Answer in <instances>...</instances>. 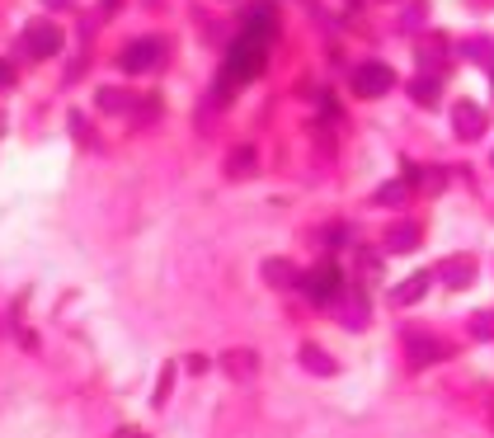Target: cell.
I'll return each instance as SVG.
<instances>
[{"label": "cell", "mask_w": 494, "mask_h": 438, "mask_svg": "<svg viewBox=\"0 0 494 438\" xmlns=\"http://www.w3.org/2000/svg\"><path fill=\"white\" fill-rule=\"evenodd\" d=\"M264 52H268V43H264V38L240 34V38L231 43V52H227V76H222V90H227V86H240V80H250V76H259V71H264Z\"/></svg>", "instance_id": "cell-1"}, {"label": "cell", "mask_w": 494, "mask_h": 438, "mask_svg": "<svg viewBox=\"0 0 494 438\" xmlns=\"http://www.w3.org/2000/svg\"><path fill=\"white\" fill-rule=\"evenodd\" d=\"M396 86V71L387 62H358L353 66V95L358 99H377V95H387Z\"/></svg>", "instance_id": "cell-2"}, {"label": "cell", "mask_w": 494, "mask_h": 438, "mask_svg": "<svg viewBox=\"0 0 494 438\" xmlns=\"http://www.w3.org/2000/svg\"><path fill=\"white\" fill-rule=\"evenodd\" d=\"M301 292H307L311 302H335V297H344V273L335 264H320L301 279Z\"/></svg>", "instance_id": "cell-3"}, {"label": "cell", "mask_w": 494, "mask_h": 438, "mask_svg": "<svg viewBox=\"0 0 494 438\" xmlns=\"http://www.w3.org/2000/svg\"><path fill=\"white\" fill-rule=\"evenodd\" d=\"M160 57H165V43H160V38H136V43L123 47V57H118V62H123V71L136 76V71H156Z\"/></svg>", "instance_id": "cell-4"}, {"label": "cell", "mask_w": 494, "mask_h": 438, "mask_svg": "<svg viewBox=\"0 0 494 438\" xmlns=\"http://www.w3.org/2000/svg\"><path fill=\"white\" fill-rule=\"evenodd\" d=\"M405 353H409V363H415V368H428V363H443L452 349H448L443 340L424 335V331H409V335H405Z\"/></svg>", "instance_id": "cell-5"}, {"label": "cell", "mask_w": 494, "mask_h": 438, "mask_svg": "<svg viewBox=\"0 0 494 438\" xmlns=\"http://www.w3.org/2000/svg\"><path fill=\"white\" fill-rule=\"evenodd\" d=\"M452 127L461 142H476V137H485V108L471 104V99H457L452 104Z\"/></svg>", "instance_id": "cell-6"}, {"label": "cell", "mask_w": 494, "mask_h": 438, "mask_svg": "<svg viewBox=\"0 0 494 438\" xmlns=\"http://www.w3.org/2000/svg\"><path fill=\"white\" fill-rule=\"evenodd\" d=\"M24 52H34V57H57L62 52V29L57 24H29V34H24Z\"/></svg>", "instance_id": "cell-7"}, {"label": "cell", "mask_w": 494, "mask_h": 438, "mask_svg": "<svg viewBox=\"0 0 494 438\" xmlns=\"http://www.w3.org/2000/svg\"><path fill=\"white\" fill-rule=\"evenodd\" d=\"M222 368H227V377H236V382H255L259 353H255V349H231V353H222Z\"/></svg>", "instance_id": "cell-8"}, {"label": "cell", "mask_w": 494, "mask_h": 438, "mask_svg": "<svg viewBox=\"0 0 494 438\" xmlns=\"http://www.w3.org/2000/svg\"><path fill=\"white\" fill-rule=\"evenodd\" d=\"M419 66L428 71V76H438V71H443V62L452 57V47H448V38H438V34H428V38H419Z\"/></svg>", "instance_id": "cell-9"}, {"label": "cell", "mask_w": 494, "mask_h": 438, "mask_svg": "<svg viewBox=\"0 0 494 438\" xmlns=\"http://www.w3.org/2000/svg\"><path fill=\"white\" fill-rule=\"evenodd\" d=\"M438 279H443L448 288H466L476 279V260H466V255H457V260H443L438 264Z\"/></svg>", "instance_id": "cell-10"}, {"label": "cell", "mask_w": 494, "mask_h": 438, "mask_svg": "<svg viewBox=\"0 0 494 438\" xmlns=\"http://www.w3.org/2000/svg\"><path fill=\"white\" fill-rule=\"evenodd\" d=\"M297 359H301V368L316 372V377H335V372H339V368H335V359H329V353H325L320 344H301Z\"/></svg>", "instance_id": "cell-11"}, {"label": "cell", "mask_w": 494, "mask_h": 438, "mask_svg": "<svg viewBox=\"0 0 494 438\" xmlns=\"http://www.w3.org/2000/svg\"><path fill=\"white\" fill-rule=\"evenodd\" d=\"M428 283H433V273H409V279L391 292V302L396 307H409V302H419V297L428 292Z\"/></svg>", "instance_id": "cell-12"}, {"label": "cell", "mask_w": 494, "mask_h": 438, "mask_svg": "<svg viewBox=\"0 0 494 438\" xmlns=\"http://www.w3.org/2000/svg\"><path fill=\"white\" fill-rule=\"evenodd\" d=\"M415 245H419V227H415V222H396V227L387 231V250H391V255H409Z\"/></svg>", "instance_id": "cell-13"}, {"label": "cell", "mask_w": 494, "mask_h": 438, "mask_svg": "<svg viewBox=\"0 0 494 438\" xmlns=\"http://www.w3.org/2000/svg\"><path fill=\"white\" fill-rule=\"evenodd\" d=\"M264 279L273 288H301V273L287 264V260H264Z\"/></svg>", "instance_id": "cell-14"}, {"label": "cell", "mask_w": 494, "mask_h": 438, "mask_svg": "<svg viewBox=\"0 0 494 438\" xmlns=\"http://www.w3.org/2000/svg\"><path fill=\"white\" fill-rule=\"evenodd\" d=\"M339 316H344L348 331H363V325H368V302H363V292H348L344 302H339Z\"/></svg>", "instance_id": "cell-15"}, {"label": "cell", "mask_w": 494, "mask_h": 438, "mask_svg": "<svg viewBox=\"0 0 494 438\" xmlns=\"http://www.w3.org/2000/svg\"><path fill=\"white\" fill-rule=\"evenodd\" d=\"M438 90H443V86H438V76H419V80H409V99L424 104V108L438 104Z\"/></svg>", "instance_id": "cell-16"}, {"label": "cell", "mask_w": 494, "mask_h": 438, "mask_svg": "<svg viewBox=\"0 0 494 438\" xmlns=\"http://www.w3.org/2000/svg\"><path fill=\"white\" fill-rule=\"evenodd\" d=\"M132 99H136V95H127V90H114V86H108V90H99V108H104V114H127V108H132Z\"/></svg>", "instance_id": "cell-17"}, {"label": "cell", "mask_w": 494, "mask_h": 438, "mask_svg": "<svg viewBox=\"0 0 494 438\" xmlns=\"http://www.w3.org/2000/svg\"><path fill=\"white\" fill-rule=\"evenodd\" d=\"M409 199V179H391V184H381L377 188V203H391V208H400Z\"/></svg>", "instance_id": "cell-18"}, {"label": "cell", "mask_w": 494, "mask_h": 438, "mask_svg": "<svg viewBox=\"0 0 494 438\" xmlns=\"http://www.w3.org/2000/svg\"><path fill=\"white\" fill-rule=\"evenodd\" d=\"M461 57H471V62H494V43L489 38H471V43H461Z\"/></svg>", "instance_id": "cell-19"}, {"label": "cell", "mask_w": 494, "mask_h": 438, "mask_svg": "<svg viewBox=\"0 0 494 438\" xmlns=\"http://www.w3.org/2000/svg\"><path fill=\"white\" fill-rule=\"evenodd\" d=\"M471 335L476 340H494V311H476L471 316Z\"/></svg>", "instance_id": "cell-20"}, {"label": "cell", "mask_w": 494, "mask_h": 438, "mask_svg": "<svg viewBox=\"0 0 494 438\" xmlns=\"http://www.w3.org/2000/svg\"><path fill=\"white\" fill-rule=\"evenodd\" d=\"M250 166H255V156H250V151H236V160H231V166H227V175L245 179V175H250Z\"/></svg>", "instance_id": "cell-21"}, {"label": "cell", "mask_w": 494, "mask_h": 438, "mask_svg": "<svg viewBox=\"0 0 494 438\" xmlns=\"http://www.w3.org/2000/svg\"><path fill=\"white\" fill-rule=\"evenodd\" d=\"M165 396H170V368L160 372V387H156V405H165Z\"/></svg>", "instance_id": "cell-22"}, {"label": "cell", "mask_w": 494, "mask_h": 438, "mask_svg": "<svg viewBox=\"0 0 494 438\" xmlns=\"http://www.w3.org/2000/svg\"><path fill=\"white\" fill-rule=\"evenodd\" d=\"M419 19H424V5H415V10L405 15V29H419Z\"/></svg>", "instance_id": "cell-23"}, {"label": "cell", "mask_w": 494, "mask_h": 438, "mask_svg": "<svg viewBox=\"0 0 494 438\" xmlns=\"http://www.w3.org/2000/svg\"><path fill=\"white\" fill-rule=\"evenodd\" d=\"M10 80H15V66H10V62H0V86H10Z\"/></svg>", "instance_id": "cell-24"}, {"label": "cell", "mask_w": 494, "mask_h": 438, "mask_svg": "<svg viewBox=\"0 0 494 438\" xmlns=\"http://www.w3.org/2000/svg\"><path fill=\"white\" fill-rule=\"evenodd\" d=\"M118 438H136V433H132V429H123V433H118Z\"/></svg>", "instance_id": "cell-25"}, {"label": "cell", "mask_w": 494, "mask_h": 438, "mask_svg": "<svg viewBox=\"0 0 494 438\" xmlns=\"http://www.w3.org/2000/svg\"><path fill=\"white\" fill-rule=\"evenodd\" d=\"M489 166H494V156H489Z\"/></svg>", "instance_id": "cell-26"}]
</instances>
